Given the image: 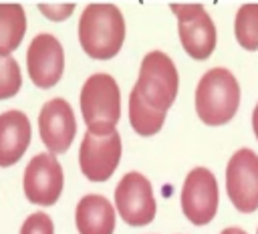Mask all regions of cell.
I'll return each mask as SVG.
<instances>
[{
	"label": "cell",
	"mask_w": 258,
	"mask_h": 234,
	"mask_svg": "<svg viewBox=\"0 0 258 234\" xmlns=\"http://www.w3.org/2000/svg\"><path fill=\"white\" fill-rule=\"evenodd\" d=\"M125 40V18L115 4H87L79 18V42L93 58L115 56Z\"/></svg>",
	"instance_id": "obj_1"
},
{
	"label": "cell",
	"mask_w": 258,
	"mask_h": 234,
	"mask_svg": "<svg viewBox=\"0 0 258 234\" xmlns=\"http://www.w3.org/2000/svg\"><path fill=\"white\" fill-rule=\"evenodd\" d=\"M240 105V85L224 67L208 69L196 87V113L206 125L228 123Z\"/></svg>",
	"instance_id": "obj_2"
},
{
	"label": "cell",
	"mask_w": 258,
	"mask_h": 234,
	"mask_svg": "<svg viewBox=\"0 0 258 234\" xmlns=\"http://www.w3.org/2000/svg\"><path fill=\"white\" fill-rule=\"evenodd\" d=\"M121 135L115 125H89L79 147V165L89 182H105L121 161Z\"/></svg>",
	"instance_id": "obj_3"
},
{
	"label": "cell",
	"mask_w": 258,
	"mask_h": 234,
	"mask_svg": "<svg viewBox=\"0 0 258 234\" xmlns=\"http://www.w3.org/2000/svg\"><path fill=\"white\" fill-rule=\"evenodd\" d=\"M179 75L175 63L163 50H149L141 58L135 89L155 109L167 111L177 95Z\"/></svg>",
	"instance_id": "obj_4"
},
{
	"label": "cell",
	"mask_w": 258,
	"mask_h": 234,
	"mask_svg": "<svg viewBox=\"0 0 258 234\" xmlns=\"http://www.w3.org/2000/svg\"><path fill=\"white\" fill-rule=\"evenodd\" d=\"M83 119L89 125H117L121 119V91L109 73H93L79 95Z\"/></svg>",
	"instance_id": "obj_5"
},
{
	"label": "cell",
	"mask_w": 258,
	"mask_h": 234,
	"mask_svg": "<svg viewBox=\"0 0 258 234\" xmlns=\"http://www.w3.org/2000/svg\"><path fill=\"white\" fill-rule=\"evenodd\" d=\"M171 12L177 18V34L183 50L191 58H208L216 48V26L208 10L198 2H173Z\"/></svg>",
	"instance_id": "obj_6"
},
{
	"label": "cell",
	"mask_w": 258,
	"mask_h": 234,
	"mask_svg": "<svg viewBox=\"0 0 258 234\" xmlns=\"http://www.w3.org/2000/svg\"><path fill=\"white\" fill-rule=\"evenodd\" d=\"M179 200L181 210L191 224L204 226L212 222L220 206V188L212 169L204 165H196L194 169H189L183 180Z\"/></svg>",
	"instance_id": "obj_7"
},
{
	"label": "cell",
	"mask_w": 258,
	"mask_h": 234,
	"mask_svg": "<svg viewBox=\"0 0 258 234\" xmlns=\"http://www.w3.org/2000/svg\"><path fill=\"white\" fill-rule=\"evenodd\" d=\"M226 192L236 210L250 214L258 208V153L240 147L226 165Z\"/></svg>",
	"instance_id": "obj_8"
},
{
	"label": "cell",
	"mask_w": 258,
	"mask_h": 234,
	"mask_svg": "<svg viewBox=\"0 0 258 234\" xmlns=\"http://www.w3.org/2000/svg\"><path fill=\"white\" fill-rule=\"evenodd\" d=\"M115 210L131 226H145L155 218L151 182L141 171H127L115 186Z\"/></svg>",
	"instance_id": "obj_9"
},
{
	"label": "cell",
	"mask_w": 258,
	"mask_h": 234,
	"mask_svg": "<svg viewBox=\"0 0 258 234\" xmlns=\"http://www.w3.org/2000/svg\"><path fill=\"white\" fill-rule=\"evenodd\" d=\"M64 176L62 165L58 163L56 155L50 151L36 153L24 167L22 188L28 202L38 206H50L58 200L62 192Z\"/></svg>",
	"instance_id": "obj_10"
},
{
	"label": "cell",
	"mask_w": 258,
	"mask_h": 234,
	"mask_svg": "<svg viewBox=\"0 0 258 234\" xmlns=\"http://www.w3.org/2000/svg\"><path fill=\"white\" fill-rule=\"evenodd\" d=\"M26 71L30 81L40 89H50L58 83L64 71V50L54 34L38 32L32 36L26 48Z\"/></svg>",
	"instance_id": "obj_11"
},
{
	"label": "cell",
	"mask_w": 258,
	"mask_h": 234,
	"mask_svg": "<svg viewBox=\"0 0 258 234\" xmlns=\"http://www.w3.org/2000/svg\"><path fill=\"white\" fill-rule=\"evenodd\" d=\"M38 133L44 147L54 155L71 147L77 133V119L69 101L62 97H52L40 107Z\"/></svg>",
	"instance_id": "obj_12"
},
{
	"label": "cell",
	"mask_w": 258,
	"mask_h": 234,
	"mask_svg": "<svg viewBox=\"0 0 258 234\" xmlns=\"http://www.w3.org/2000/svg\"><path fill=\"white\" fill-rule=\"evenodd\" d=\"M32 127L26 113L8 109L0 113V165H14L30 143Z\"/></svg>",
	"instance_id": "obj_13"
},
{
	"label": "cell",
	"mask_w": 258,
	"mask_h": 234,
	"mask_svg": "<svg viewBox=\"0 0 258 234\" xmlns=\"http://www.w3.org/2000/svg\"><path fill=\"white\" fill-rule=\"evenodd\" d=\"M115 206L103 194H85L75 208V224L79 234H113Z\"/></svg>",
	"instance_id": "obj_14"
},
{
	"label": "cell",
	"mask_w": 258,
	"mask_h": 234,
	"mask_svg": "<svg viewBox=\"0 0 258 234\" xmlns=\"http://www.w3.org/2000/svg\"><path fill=\"white\" fill-rule=\"evenodd\" d=\"M26 32V14L18 2H0V54H10Z\"/></svg>",
	"instance_id": "obj_15"
},
{
	"label": "cell",
	"mask_w": 258,
	"mask_h": 234,
	"mask_svg": "<svg viewBox=\"0 0 258 234\" xmlns=\"http://www.w3.org/2000/svg\"><path fill=\"white\" fill-rule=\"evenodd\" d=\"M163 121H165V111L151 107L133 87L129 93V123L135 129V133L143 137L155 135L161 129Z\"/></svg>",
	"instance_id": "obj_16"
},
{
	"label": "cell",
	"mask_w": 258,
	"mask_h": 234,
	"mask_svg": "<svg viewBox=\"0 0 258 234\" xmlns=\"http://www.w3.org/2000/svg\"><path fill=\"white\" fill-rule=\"evenodd\" d=\"M234 34L246 50H258V2L242 4L234 16Z\"/></svg>",
	"instance_id": "obj_17"
},
{
	"label": "cell",
	"mask_w": 258,
	"mask_h": 234,
	"mask_svg": "<svg viewBox=\"0 0 258 234\" xmlns=\"http://www.w3.org/2000/svg\"><path fill=\"white\" fill-rule=\"evenodd\" d=\"M22 75L12 54H0V99H8L20 91Z\"/></svg>",
	"instance_id": "obj_18"
},
{
	"label": "cell",
	"mask_w": 258,
	"mask_h": 234,
	"mask_svg": "<svg viewBox=\"0 0 258 234\" xmlns=\"http://www.w3.org/2000/svg\"><path fill=\"white\" fill-rule=\"evenodd\" d=\"M20 234H54V224L48 214L32 212L20 226Z\"/></svg>",
	"instance_id": "obj_19"
},
{
	"label": "cell",
	"mask_w": 258,
	"mask_h": 234,
	"mask_svg": "<svg viewBox=\"0 0 258 234\" xmlns=\"http://www.w3.org/2000/svg\"><path fill=\"white\" fill-rule=\"evenodd\" d=\"M38 10L50 20H64L75 10V4H38Z\"/></svg>",
	"instance_id": "obj_20"
},
{
	"label": "cell",
	"mask_w": 258,
	"mask_h": 234,
	"mask_svg": "<svg viewBox=\"0 0 258 234\" xmlns=\"http://www.w3.org/2000/svg\"><path fill=\"white\" fill-rule=\"evenodd\" d=\"M252 129H254V135L258 139V103L254 105V111H252Z\"/></svg>",
	"instance_id": "obj_21"
},
{
	"label": "cell",
	"mask_w": 258,
	"mask_h": 234,
	"mask_svg": "<svg viewBox=\"0 0 258 234\" xmlns=\"http://www.w3.org/2000/svg\"><path fill=\"white\" fill-rule=\"evenodd\" d=\"M220 234H246L242 228H238V226H230V228H224Z\"/></svg>",
	"instance_id": "obj_22"
},
{
	"label": "cell",
	"mask_w": 258,
	"mask_h": 234,
	"mask_svg": "<svg viewBox=\"0 0 258 234\" xmlns=\"http://www.w3.org/2000/svg\"><path fill=\"white\" fill-rule=\"evenodd\" d=\"M256 234H258V230H256Z\"/></svg>",
	"instance_id": "obj_23"
}]
</instances>
